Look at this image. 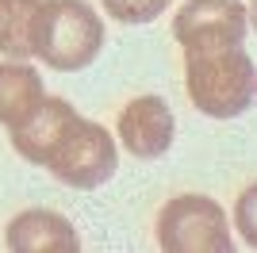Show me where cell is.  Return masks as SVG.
<instances>
[{
	"instance_id": "12",
	"label": "cell",
	"mask_w": 257,
	"mask_h": 253,
	"mask_svg": "<svg viewBox=\"0 0 257 253\" xmlns=\"http://www.w3.org/2000/svg\"><path fill=\"white\" fill-rule=\"evenodd\" d=\"M246 16H249V23H253V31H257V0H249V8H246Z\"/></svg>"
},
{
	"instance_id": "10",
	"label": "cell",
	"mask_w": 257,
	"mask_h": 253,
	"mask_svg": "<svg viewBox=\"0 0 257 253\" xmlns=\"http://www.w3.org/2000/svg\"><path fill=\"white\" fill-rule=\"evenodd\" d=\"M115 23H154L161 12H169V0H100Z\"/></svg>"
},
{
	"instance_id": "3",
	"label": "cell",
	"mask_w": 257,
	"mask_h": 253,
	"mask_svg": "<svg viewBox=\"0 0 257 253\" xmlns=\"http://www.w3.org/2000/svg\"><path fill=\"white\" fill-rule=\"evenodd\" d=\"M104 46V20L85 0H43L31 27V58L46 69L77 73L96 62Z\"/></svg>"
},
{
	"instance_id": "4",
	"label": "cell",
	"mask_w": 257,
	"mask_h": 253,
	"mask_svg": "<svg viewBox=\"0 0 257 253\" xmlns=\"http://www.w3.org/2000/svg\"><path fill=\"white\" fill-rule=\"evenodd\" d=\"M158 245L169 253H230V222L211 196H173L158 211Z\"/></svg>"
},
{
	"instance_id": "8",
	"label": "cell",
	"mask_w": 257,
	"mask_h": 253,
	"mask_svg": "<svg viewBox=\"0 0 257 253\" xmlns=\"http://www.w3.org/2000/svg\"><path fill=\"white\" fill-rule=\"evenodd\" d=\"M43 77L35 73L23 58L0 62V126H20L35 115V107L43 104Z\"/></svg>"
},
{
	"instance_id": "1",
	"label": "cell",
	"mask_w": 257,
	"mask_h": 253,
	"mask_svg": "<svg viewBox=\"0 0 257 253\" xmlns=\"http://www.w3.org/2000/svg\"><path fill=\"white\" fill-rule=\"evenodd\" d=\"M12 146L31 165L50 169L69 188H100L115 177L119 150L107 126L77 115V107L62 96H43L27 123L12 126Z\"/></svg>"
},
{
	"instance_id": "11",
	"label": "cell",
	"mask_w": 257,
	"mask_h": 253,
	"mask_svg": "<svg viewBox=\"0 0 257 253\" xmlns=\"http://www.w3.org/2000/svg\"><path fill=\"white\" fill-rule=\"evenodd\" d=\"M234 226H238V238L257 249V180L249 188H242V196L234 200Z\"/></svg>"
},
{
	"instance_id": "5",
	"label": "cell",
	"mask_w": 257,
	"mask_h": 253,
	"mask_svg": "<svg viewBox=\"0 0 257 253\" xmlns=\"http://www.w3.org/2000/svg\"><path fill=\"white\" fill-rule=\"evenodd\" d=\"M249 16L242 0H188L173 16V39L184 50H215L238 46L246 39Z\"/></svg>"
},
{
	"instance_id": "2",
	"label": "cell",
	"mask_w": 257,
	"mask_h": 253,
	"mask_svg": "<svg viewBox=\"0 0 257 253\" xmlns=\"http://www.w3.org/2000/svg\"><path fill=\"white\" fill-rule=\"evenodd\" d=\"M184 88L196 111L211 119H234L253 107L257 69L253 58L238 46L215 50H184Z\"/></svg>"
},
{
	"instance_id": "7",
	"label": "cell",
	"mask_w": 257,
	"mask_h": 253,
	"mask_svg": "<svg viewBox=\"0 0 257 253\" xmlns=\"http://www.w3.org/2000/svg\"><path fill=\"white\" fill-rule=\"evenodd\" d=\"M8 249H23V253H77L81 249V238H77V226L65 215L50 207H31L20 211L16 219L8 222Z\"/></svg>"
},
{
	"instance_id": "9",
	"label": "cell",
	"mask_w": 257,
	"mask_h": 253,
	"mask_svg": "<svg viewBox=\"0 0 257 253\" xmlns=\"http://www.w3.org/2000/svg\"><path fill=\"white\" fill-rule=\"evenodd\" d=\"M43 0H0V54L31 58V27Z\"/></svg>"
},
{
	"instance_id": "6",
	"label": "cell",
	"mask_w": 257,
	"mask_h": 253,
	"mask_svg": "<svg viewBox=\"0 0 257 253\" xmlns=\"http://www.w3.org/2000/svg\"><path fill=\"white\" fill-rule=\"evenodd\" d=\"M115 135L135 158L150 161V158H161V154L173 146L177 119H173L169 104H165L161 96H135V100L119 111Z\"/></svg>"
}]
</instances>
